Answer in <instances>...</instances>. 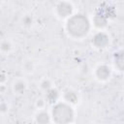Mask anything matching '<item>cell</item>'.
<instances>
[{"label": "cell", "mask_w": 124, "mask_h": 124, "mask_svg": "<svg viewBox=\"0 0 124 124\" xmlns=\"http://www.w3.org/2000/svg\"><path fill=\"white\" fill-rule=\"evenodd\" d=\"M115 66L120 71H122V69H123V54H122L121 50L115 53Z\"/></svg>", "instance_id": "ba28073f"}, {"label": "cell", "mask_w": 124, "mask_h": 124, "mask_svg": "<svg viewBox=\"0 0 124 124\" xmlns=\"http://www.w3.org/2000/svg\"><path fill=\"white\" fill-rule=\"evenodd\" d=\"M1 49H2L3 51H9V50L11 49V45H10V43H8V42H3V43L1 44Z\"/></svg>", "instance_id": "7c38bea8"}, {"label": "cell", "mask_w": 124, "mask_h": 124, "mask_svg": "<svg viewBox=\"0 0 124 124\" xmlns=\"http://www.w3.org/2000/svg\"><path fill=\"white\" fill-rule=\"evenodd\" d=\"M49 85H50L49 81H45V82L43 83V87H44V88H48V87H49Z\"/></svg>", "instance_id": "4fadbf2b"}, {"label": "cell", "mask_w": 124, "mask_h": 124, "mask_svg": "<svg viewBox=\"0 0 124 124\" xmlns=\"http://www.w3.org/2000/svg\"><path fill=\"white\" fill-rule=\"evenodd\" d=\"M56 8H57V14L60 17L69 16L73 12V6L68 2H60Z\"/></svg>", "instance_id": "3957f363"}, {"label": "cell", "mask_w": 124, "mask_h": 124, "mask_svg": "<svg viewBox=\"0 0 124 124\" xmlns=\"http://www.w3.org/2000/svg\"><path fill=\"white\" fill-rule=\"evenodd\" d=\"M96 76L99 79L101 80H106L109 78L110 76V70L108 66L106 65H101L97 68L96 70Z\"/></svg>", "instance_id": "5b68a950"}, {"label": "cell", "mask_w": 124, "mask_h": 124, "mask_svg": "<svg viewBox=\"0 0 124 124\" xmlns=\"http://www.w3.org/2000/svg\"><path fill=\"white\" fill-rule=\"evenodd\" d=\"M92 43L97 47H105L108 44V37L104 32H99L94 36Z\"/></svg>", "instance_id": "277c9868"}, {"label": "cell", "mask_w": 124, "mask_h": 124, "mask_svg": "<svg viewBox=\"0 0 124 124\" xmlns=\"http://www.w3.org/2000/svg\"><path fill=\"white\" fill-rule=\"evenodd\" d=\"M52 118L56 124H69L74 119V111L69 105L59 103L52 109Z\"/></svg>", "instance_id": "7a4b0ae2"}, {"label": "cell", "mask_w": 124, "mask_h": 124, "mask_svg": "<svg viewBox=\"0 0 124 124\" xmlns=\"http://www.w3.org/2000/svg\"><path fill=\"white\" fill-rule=\"evenodd\" d=\"M57 98H58V92L56 90L51 89V90L48 91V93H47V99H48L49 102H54V101L57 100Z\"/></svg>", "instance_id": "30bf717a"}, {"label": "cell", "mask_w": 124, "mask_h": 124, "mask_svg": "<svg viewBox=\"0 0 124 124\" xmlns=\"http://www.w3.org/2000/svg\"><path fill=\"white\" fill-rule=\"evenodd\" d=\"M93 21H94L95 26H97V27H99V28H103V27H105V26L107 25L108 19H107V17H106L105 16H103V15H97V16H95Z\"/></svg>", "instance_id": "8992f818"}, {"label": "cell", "mask_w": 124, "mask_h": 124, "mask_svg": "<svg viewBox=\"0 0 124 124\" xmlns=\"http://www.w3.org/2000/svg\"><path fill=\"white\" fill-rule=\"evenodd\" d=\"M6 78H5V76H3V75H0V82H2V81H4Z\"/></svg>", "instance_id": "5bb4252c"}, {"label": "cell", "mask_w": 124, "mask_h": 124, "mask_svg": "<svg viewBox=\"0 0 124 124\" xmlns=\"http://www.w3.org/2000/svg\"><path fill=\"white\" fill-rule=\"evenodd\" d=\"M37 122L39 124H47L49 122V115L46 112H40L37 115Z\"/></svg>", "instance_id": "52a82bcc"}, {"label": "cell", "mask_w": 124, "mask_h": 124, "mask_svg": "<svg viewBox=\"0 0 124 124\" xmlns=\"http://www.w3.org/2000/svg\"><path fill=\"white\" fill-rule=\"evenodd\" d=\"M89 28L90 24L88 18L81 14L72 16L67 22V30L69 34L76 38L85 36L88 33Z\"/></svg>", "instance_id": "6da1fadb"}, {"label": "cell", "mask_w": 124, "mask_h": 124, "mask_svg": "<svg viewBox=\"0 0 124 124\" xmlns=\"http://www.w3.org/2000/svg\"><path fill=\"white\" fill-rule=\"evenodd\" d=\"M25 88V83L23 81H17L15 83V90L16 92H21Z\"/></svg>", "instance_id": "8fae6325"}, {"label": "cell", "mask_w": 124, "mask_h": 124, "mask_svg": "<svg viewBox=\"0 0 124 124\" xmlns=\"http://www.w3.org/2000/svg\"><path fill=\"white\" fill-rule=\"evenodd\" d=\"M65 100L66 101H68V102H70V103H72V104H75L76 102H77V100H78V96H77V94L75 93V92H73V91H68V92H66V94H65Z\"/></svg>", "instance_id": "9c48e42d"}]
</instances>
